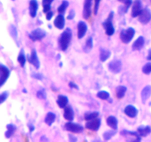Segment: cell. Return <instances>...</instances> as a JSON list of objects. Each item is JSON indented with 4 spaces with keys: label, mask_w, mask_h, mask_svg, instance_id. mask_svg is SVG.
Instances as JSON below:
<instances>
[{
    "label": "cell",
    "mask_w": 151,
    "mask_h": 142,
    "mask_svg": "<svg viewBox=\"0 0 151 142\" xmlns=\"http://www.w3.org/2000/svg\"><path fill=\"white\" fill-rule=\"evenodd\" d=\"M7 131L5 133V137L7 138H10L16 130V127L13 124H9L7 125Z\"/></svg>",
    "instance_id": "27"
},
{
    "label": "cell",
    "mask_w": 151,
    "mask_h": 142,
    "mask_svg": "<svg viewBox=\"0 0 151 142\" xmlns=\"http://www.w3.org/2000/svg\"><path fill=\"white\" fill-rule=\"evenodd\" d=\"M147 59L149 61H151V49L150 50H149L148 55H147Z\"/></svg>",
    "instance_id": "46"
},
{
    "label": "cell",
    "mask_w": 151,
    "mask_h": 142,
    "mask_svg": "<svg viewBox=\"0 0 151 142\" xmlns=\"http://www.w3.org/2000/svg\"><path fill=\"white\" fill-rule=\"evenodd\" d=\"M150 1H151V0H150Z\"/></svg>",
    "instance_id": "50"
},
{
    "label": "cell",
    "mask_w": 151,
    "mask_h": 142,
    "mask_svg": "<svg viewBox=\"0 0 151 142\" xmlns=\"http://www.w3.org/2000/svg\"><path fill=\"white\" fill-rule=\"evenodd\" d=\"M118 1H124L125 0H118Z\"/></svg>",
    "instance_id": "48"
},
{
    "label": "cell",
    "mask_w": 151,
    "mask_h": 142,
    "mask_svg": "<svg viewBox=\"0 0 151 142\" xmlns=\"http://www.w3.org/2000/svg\"><path fill=\"white\" fill-rule=\"evenodd\" d=\"M0 72H1V80H0V86L2 87L4 83L7 80L10 75V70L4 65L1 64L0 66Z\"/></svg>",
    "instance_id": "11"
},
{
    "label": "cell",
    "mask_w": 151,
    "mask_h": 142,
    "mask_svg": "<svg viewBox=\"0 0 151 142\" xmlns=\"http://www.w3.org/2000/svg\"><path fill=\"white\" fill-rule=\"evenodd\" d=\"M145 38L143 36H139L137 38V39L133 43L132 49L134 50H140L145 45Z\"/></svg>",
    "instance_id": "19"
},
{
    "label": "cell",
    "mask_w": 151,
    "mask_h": 142,
    "mask_svg": "<svg viewBox=\"0 0 151 142\" xmlns=\"http://www.w3.org/2000/svg\"><path fill=\"white\" fill-rule=\"evenodd\" d=\"M100 125H101V120L97 117L94 119L87 121L86 124V128L92 130V131H97L100 129Z\"/></svg>",
    "instance_id": "8"
},
{
    "label": "cell",
    "mask_w": 151,
    "mask_h": 142,
    "mask_svg": "<svg viewBox=\"0 0 151 142\" xmlns=\"http://www.w3.org/2000/svg\"><path fill=\"white\" fill-rule=\"evenodd\" d=\"M54 0H42V5H51Z\"/></svg>",
    "instance_id": "43"
},
{
    "label": "cell",
    "mask_w": 151,
    "mask_h": 142,
    "mask_svg": "<svg viewBox=\"0 0 151 142\" xmlns=\"http://www.w3.org/2000/svg\"><path fill=\"white\" fill-rule=\"evenodd\" d=\"M31 76L33 78L40 80V81H42V80L44 79V76H43L42 74L38 73V72H33V73L31 74Z\"/></svg>",
    "instance_id": "38"
},
{
    "label": "cell",
    "mask_w": 151,
    "mask_h": 142,
    "mask_svg": "<svg viewBox=\"0 0 151 142\" xmlns=\"http://www.w3.org/2000/svg\"><path fill=\"white\" fill-rule=\"evenodd\" d=\"M56 118L55 114L53 113L52 112H49L46 115L45 119H44V122L46 124H47L48 126H51L53 123L55 122Z\"/></svg>",
    "instance_id": "26"
},
{
    "label": "cell",
    "mask_w": 151,
    "mask_h": 142,
    "mask_svg": "<svg viewBox=\"0 0 151 142\" xmlns=\"http://www.w3.org/2000/svg\"><path fill=\"white\" fill-rule=\"evenodd\" d=\"M46 36H47V32L41 28H37L29 34V38L32 41H37L42 40L43 38H45Z\"/></svg>",
    "instance_id": "4"
},
{
    "label": "cell",
    "mask_w": 151,
    "mask_h": 142,
    "mask_svg": "<svg viewBox=\"0 0 151 142\" xmlns=\"http://www.w3.org/2000/svg\"><path fill=\"white\" fill-rule=\"evenodd\" d=\"M69 141H76L78 140L76 137H75L74 135H69Z\"/></svg>",
    "instance_id": "44"
},
{
    "label": "cell",
    "mask_w": 151,
    "mask_h": 142,
    "mask_svg": "<svg viewBox=\"0 0 151 142\" xmlns=\"http://www.w3.org/2000/svg\"><path fill=\"white\" fill-rule=\"evenodd\" d=\"M75 116L74 110L71 106H66L64 108V112H63V118L69 121H72Z\"/></svg>",
    "instance_id": "17"
},
{
    "label": "cell",
    "mask_w": 151,
    "mask_h": 142,
    "mask_svg": "<svg viewBox=\"0 0 151 142\" xmlns=\"http://www.w3.org/2000/svg\"><path fill=\"white\" fill-rule=\"evenodd\" d=\"M93 0H85L83 4V16L85 19H88L91 16V5H92Z\"/></svg>",
    "instance_id": "12"
},
{
    "label": "cell",
    "mask_w": 151,
    "mask_h": 142,
    "mask_svg": "<svg viewBox=\"0 0 151 142\" xmlns=\"http://www.w3.org/2000/svg\"><path fill=\"white\" fill-rule=\"evenodd\" d=\"M127 91V87L125 86H118L116 87L115 93H116V97L118 99H122L125 96V93Z\"/></svg>",
    "instance_id": "24"
},
{
    "label": "cell",
    "mask_w": 151,
    "mask_h": 142,
    "mask_svg": "<svg viewBox=\"0 0 151 142\" xmlns=\"http://www.w3.org/2000/svg\"><path fill=\"white\" fill-rule=\"evenodd\" d=\"M138 109L133 105H128L124 109V113L129 118H135L138 115Z\"/></svg>",
    "instance_id": "14"
},
{
    "label": "cell",
    "mask_w": 151,
    "mask_h": 142,
    "mask_svg": "<svg viewBox=\"0 0 151 142\" xmlns=\"http://www.w3.org/2000/svg\"><path fill=\"white\" fill-rule=\"evenodd\" d=\"M36 96L38 99H43V100H45L47 99V93L44 89H41L39 90L36 93Z\"/></svg>",
    "instance_id": "35"
},
{
    "label": "cell",
    "mask_w": 151,
    "mask_h": 142,
    "mask_svg": "<svg viewBox=\"0 0 151 142\" xmlns=\"http://www.w3.org/2000/svg\"><path fill=\"white\" fill-rule=\"evenodd\" d=\"M57 104L61 109H64L66 106H67L68 103H69V99L66 97V96H63V95H59L58 96L57 101Z\"/></svg>",
    "instance_id": "20"
},
{
    "label": "cell",
    "mask_w": 151,
    "mask_h": 142,
    "mask_svg": "<svg viewBox=\"0 0 151 142\" xmlns=\"http://www.w3.org/2000/svg\"><path fill=\"white\" fill-rule=\"evenodd\" d=\"M8 96H9V93L7 91H4L3 92V93H1V101H0V103L1 104H2V103H4V101H6V99H7V97H8Z\"/></svg>",
    "instance_id": "37"
},
{
    "label": "cell",
    "mask_w": 151,
    "mask_h": 142,
    "mask_svg": "<svg viewBox=\"0 0 151 142\" xmlns=\"http://www.w3.org/2000/svg\"><path fill=\"white\" fill-rule=\"evenodd\" d=\"M93 47V38L91 36H89L86 41V44L83 47V51L88 53L91 50Z\"/></svg>",
    "instance_id": "28"
},
{
    "label": "cell",
    "mask_w": 151,
    "mask_h": 142,
    "mask_svg": "<svg viewBox=\"0 0 151 142\" xmlns=\"http://www.w3.org/2000/svg\"><path fill=\"white\" fill-rule=\"evenodd\" d=\"M116 134V130H108V131H106L103 135V137L104 141H109L111 138L113 136H114Z\"/></svg>",
    "instance_id": "31"
},
{
    "label": "cell",
    "mask_w": 151,
    "mask_h": 142,
    "mask_svg": "<svg viewBox=\"0 0 151 142\" xmlns=\"http://www.w3.org/2000/svg\"><path fill=\"white\" fill-rule=\"evenodd\" d=\"M13 1H14V0H13Z\"/></svg>",
    "instance_id": "49"
},
{
    "label": "cell",
    "mask_w": 151,
    "mask_h": 142,
    "mask_svg": "<svg viewBox=\"0 0 151 142\" xmlns=\"http://www.w3.org/2000/svg\"><path fill=\"white\" fill-rule=\"evenodd\" d=\"M69 1H66V0H63L61 4H60V5L58 7L57 10L59 14H63L66 10V9H67V7H69Z\"/></svg>",
    "instance_id": "30"
},
{
    "label": "cell",
    "mask_w": 151,
    "mask_h": 142,
    "mask_svg": "<svg viewBox=\"0 0 151 142\" xmlns=\"http://www.w3.org/2000/svg\"><path fill=\"white\" fill-rule=\"evenodd\" d=\"M124 5L120 6L118 9V11H119V13L120 15H124L128 12V9L130 8L131 5L133 4L132 0H125L123 1Z\"/></svg>",
    "instance_id": "22"
},
{
    "label": "cell",
    "mask_w": 151,
    "mask_h": 142,
    "mask_svg": "<svg viewBox=\"0 0 151 142\" xmlns=\"http://www.w3.org/2000/svg\"><path fill=\"white\" fill-rule=\"evenodd\" d=\"M22 92H23V93H27V90H25V89H24V90H22Z\"/></svg>",
    "instance_id": "47"
},
{
    "label": "cell",
    "mask_w": 151,
    "mask_h": 142,
    "mask_svg": "<svg viewBox=\"0 0 151 142\" xmlns=\"http://www.w3.org/2000/svg\"><path fill=\"white\" fill-rule=\"evenodd\" d=\"M137 132L141 137H146L151 133L150 126H140L137 129Z\"/></svg>",
    "instance_id": "23"
},
{
    "label": "cell",
    "mask_w": 151,
    "mask_h": 142,
    "mask_svg": "<svg viewBox=\"0 0 151 142\" xmlns=\"http://www.w3.org/2000/svg\"><path fill=\"white\" fill-rule=\"evenodd\" d=\"M135 35V30L133 28H128V29L122 30L119 34V38L124 44H128L134 38Z\"/></svg>",
    "instance_id": "3"
},
{
    "label": "cell",
    "mask_w": 151,
    "mask_h": 142,
    "mask_svg": "<svg viewBox=\"0 0 151 142\" xmlns=\"http://www.w3.org/2000/svg\"><path fill=\"white\" fill-rule=\"evenodd\" d=\"M100 1H101V0H94V15L97 14Z\"/></svg>",
    "instance_id": "39"
},
{
    "label": "cell",
    "mask_w": 151,
    "mask_h": 142,
    "mask_svg": "<svg viewBox=\"0 0 151 142\" xmlns=\"http://www.w3.org/2000/svg\"><path fill=\"white\" fill-rule=\"evenodd\" d=\"M142 72L146 75H149L151 73V62H148L143 66Z\"/></svg>",
    "instance_id": "36"
},
{
    "label": "cell",
    "mask_w": 151,
    "mask_h": 142,
    "mask_svg": "<svg viewBox=\"0 0 151 142\" xmlns=\"http://www.w3.org/2000/svg\"><path fill=\"white\" fill-rule=\"evenodd\" d=\"M138 21L142 25H147L151 20V11L149 8L145 7L138 16Z\"/></svg>",
    "instance_id": "7"
},
{
    "label": "cell",
    "mask_w": 151,
    "mask_h": 142,
    "mask_svg": "<svg viewBox=\"0 0 151 142\" xmlns=\"http://www.w3.org/2000/svg\"><path fill=\"white\" fill-rule=\"evenodd\" d=\"M27 60L29 64L33 65L35 69H39L40 68V61L38 59V55H37V52L35 49H32L31 50L30 56H27Z\"/></svg>",
    "instance_id": "9"
},
{
    "label": "cell",
    "mask_w": 151,
    "mask_h": 142,
    "mask_svg": "<svg viewBox=\"0 0 151 142\" xmlns=\"http://www.w3.org/2000/svg\"><path fill=\"white\" fill-rule=\"evenodd\" d=\"M87 29L88 27L86 22H83V21H80L78 24V38L79 39H81L84 37L87 32Z\"/></svg>",
    "instance_id": "13"
},
{
    "label": "cell",
    "mask_w": 151,
    "mask_h": 142,
    "mask_svg": "<svg viewBox=\"0 0 151 142\" xmlns=\"http://www.w3.org/2000/svg\"><path fill=\"white\" fill-rule=\"evenodd\" d=\"M111 55V53L110 50H107V49L100 48V60L102 62H105L107 59H109L110 58Z\"/></svg>",
    "instance_id": "25"
},
{
    "label": "cell",
    "mask_w": 151,
    "mask_h": 142,
    "mask_svg": "<svg viewBox=\"0 0 151 142\" xmlns=\"http://www.w3.org/2000/svg\"><path fill=\"white\" fill-rule=\"evenodd\" d=\"M38 9V3L37 0H30L29 3V13L32 18H35Z\"/></svg>",
    "instance_id": "15"
},
{
    "label": "cell",
    "mask_w": 151,
    "mask_h": 142,
    "mask_svg": "<svg viewBox=\"0 0 151 142\" xmlns=\"http://www.w3.org/2000/svg\"><path fill=\"white\" fill-rule=\"evenodd\" d=\"M108 67H109V70L110 72H111L112 73L117 74L122 70V62L119 59H114L109 62Z\"/></svg>",
    "instance_id": "6"
},
{
    "label": "cell",
    "mask_w": 151,
    "mask_h": 142,
    "mask_svg": "<svg viewBox=\"0 0 151 142\" xmlns=\"http://www.w3.org/2000/svg\"><path fill=\"white\" fill-rule=\"evenodd\" d=\"M9 31H10V33L11 35V36L14 38L15 40H16L18 37V31H17V28L15 25H11L9 28Z\"/></svg>",
    "instance_id": "34"
},
{
    "label": "cell",
    "mask_w": 151,
    "mask_h": 142,
    "mask_svg": "<svg viewBox=\"0 0 151 142\" xmlns=\"http://www.w3.org/2000/svg\"><path fill=\"white\" fill-rule=\"evenodd\" d=\"M151 96V86L147 85L142 89L141 92V99L143 104H145Z\"/></svg>",
    "instance_id": "16"
},
{
    "label": "cell",
    "mask_w": 151,
    "mask_h": 142,
    "mask_svg": "<svg viewBox=\"0 0 151 142\" xmlns=\"http://www.w3.org/2000/svg\"><path fill=\"white\" fill-rule=\"evenodd\" d=\"M28 128H29V132H31V133H32V132H33L34 130H35V127H34V126L32 125V124H28Z\"/></svg>",
    "instance_id": "45"
},
{
    "label": "cell",
    "mask_w": 151,
    "mask_h": 142,
    "mask_svg": "<svg viewBox=\"0 0 151 142\" xmlns=\"http://www.w3.org/2000/svg\"><path fill=\"white\" fill-rule=\"evenodd\" d=\"M97 98L102 99V100H108L110 97V94H109V92L104 91V90H101V91H99L97 94Z\"/></svg>",
    "instance_id": "33"
},
{
    "label": "cell",
    "mask_w": 151,
    "mask_h": 142,
    "mask_svg": "<svg viewBox=\"0 0 151 142\" xmlns=\"http://www.w3.org/2000/svg\"><path fill=\"white\" fill-rule=\"evenodd\" d=\"M54 26L59 30H63L65 26V18L63 14H59L54 20Z\"/></svg>",
    "instance_id": "18"
},
{
    "label": "cell",
    "mask_w": 151,
    "mask_h": 142,
    "mask_svg": "<svg viewBox=\"0 0 151 142\" xmlns=\"http://www.w3.org/2000/svg\"><path fill=\"white\" fill-rule=\"evenodd\" d=\"M69 87L72 89H76V90H78V89H79L78 86L77 85L75 82H73V81H69Z\"/></svg>",
    "instance_id": "42"
},
{
    "label": "cell",
    "mask_w": 151,
    "mask_h": 142,
    "mask_svg": "<svg viewBox=\"0 0 151 142\" xmlns=\"http://www.w3.org/2000/svg\"><path fill=\"white\" fill-rule=\"evenodd\" d=\"M64 128L66 131L71 132L73 133H81L83 132V127L82 125L77 123H73L72 121L66 123L64 125Z\"/></svg>",
    "instance_id": "5"
},
{
    "label": "cell",
    "mask_w": 151,
    "mask_h": 142,
    "mask_svg": "<svg viewBox=\"0 0 151 142\" xmlns=\"http://www.w3.org/2000/svg\"><path fill=\"white\" fill-rule=\"evenodd\" d=\"M142 11V3L141 0H135L132 4L131 16L134 18L138 17Z\"/></svg>",
    "instance_id": "10"
},
{
    "label": "cell",
    "mask_w": 151,
    "mask_h": 142,
    "mask_svg": "<svg viewBox=\"0 0 151 142\" xmlns=\"http://www.w3.org/2000/svg\"><path fill=\"white\" fill-rule=\"evenodd\" d=\"M75 12L74 10H71L70 12H69V15H68L67 16V19H69V20H72V19H73L74 18H75Z\"/></svg>",
    "instance_id": "40"
},
{
    "label": "cell",
    "mask_w": 151,
    "mask_h": 142,
    "mask_svg": "<svg viewBox=\"0 0 151 142\" xmlns=\"http://www.w3.org/2000/svg\"><path fill=\"white\" fill-rule=\"evenodd\" d=\"M17 61L19 62V64L21 65L22 67H24L25 65V63H26V58H25L24 56V50L23 49H22L19 53V56L17 57Z\"/></svg>",
    "instance_id": "29"
},
{
    "label": "cell",
    "mask_w": 151,
    "mask_h": 142,
    "mask_svg": "<svg viewBox=\"0 0 151 142\" xmlns=\"http://www.w3.org/2000/svg\"><path fill=\"white\" fill-rule=\"evenodd\" d=\"M98 116H99L98 112H86V113H85V115H84V118H85L86 121H89V120L97 118Z\"/></svg>",
    "instance_id": "32"
},
{
    "label": "cell",
    "mask_w": 151,
    "mask_h": 142,
    "mask_svg": "<svg viewBox=\"0 0 151 142\" xmlns=\"http://www.w3.org/2000/svg\"><path fill=\"white\" fill-rule=\"evenodd\" d=\"M53 15H54V13H53L52 11H51V10H50V12H48V13H46V19H47V20H48V21L51 20V19L52 18Z\"/></svg>",
    "instance_id": "41"
},
{
    "label": "cell",
    "mask_w": 151,
    "mask_h": 142,
    "mask_svg": "<svg viewBox=\"0 0 151 142\" xmlns=\"http://www.w3.org/2000/svg\"><path fill=\"white\" fill-rule=\"evenodd\" d=\"M114 15V12L111 11L107 19L103 23V27L104 28L105 30H106V35L109 36H111L115 33V29L113 26V23H112Z\"/></svg>",
    "instance_id": "2"
},
{
    "label": "cell",
    "mask_w": 151,
    "mask_h": 142,
    "mask_svg": "<svg viewBox=\"0 0 151 142\" xmlns=\"http://www.w3.org/2000/svg\"><path fill=\"white\" fill-rule=\"evenodd\" d=\"M72 37V32L70 28H67L60 34L58 38V47L62 51H66L69 47Z\"/></svg>",
    "instance_id": "1"
},
{
    "label": "cell",
    "mask_w": 151,
    "mask_h": 142,
    "mask_svg": "<svg viewBox=\"0 0 151 142\" xmlns=\"http://www.w3.org/2000/svg\"><path fill=\"white\" fill-rule=\"evenodd\" d=\"M106 123L108 126L110 127L112 130H117L118 128V121L114 115H110L106 118Z\"/></svg>",
    "instance_id": "21"
}]
</instances>
